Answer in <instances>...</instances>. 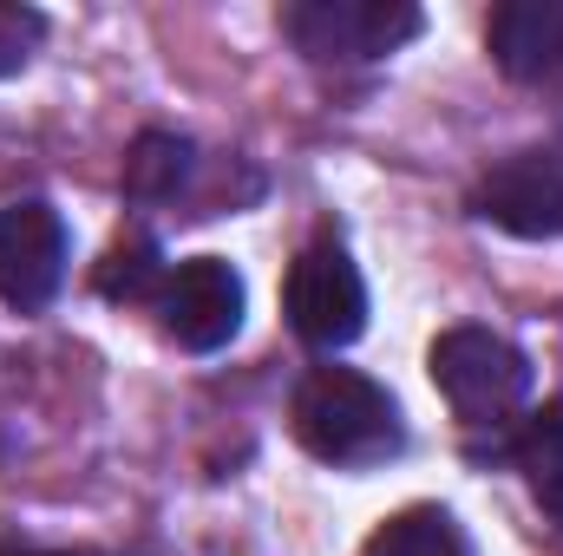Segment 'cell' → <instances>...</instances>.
<instances>
[{
  "label": "cell",
  "instance_id": "6da1fadb",
  "mask_svg": "<svg viewBox=\"0 0 563 556\" xmlns=\"http://www.w3.org/2000/svg\"><path fill=\"white\" fill-rule=\"evenodd\" d=\"M295 438L308 458L334 465V471H374L387 458L407 452V419H400V400L354 374V367H314L301 387H295Z\"/></svg>",
  "mask_w": 563,
  "mask_h": 556
},
{
  "label": "cell",
  "instance_id": "ba28073f",
  "mask_svg": "<svg viewBox=\"0 0 563 556\" xmlns=\"http://www.w3.org/2000/svg\"><path fill=\"white\" fill-rule=\"evenodd\" d=\"M485 46L505 79L538 86L563 73V0H505L485 26Z\"/></svg>",
  "mask_w": 563,
  "mask_h": 556
},
{
  "label": "cell",
  "instance_id": "8992f818",
  "mask_svg": "<svg viewBox=\"0 0 563 556\" xmlns=\"http://www.w3.org/2000/svg\"><path fill=\"white\" fill-rule=\"evenodd\" d=\"M157 321H164V334L177 341V347H190V354H217V347H230L236 334H243V308H250V288L243 276L223 263V256H190V263H177L164 288H157Z\"/></svg>",
  "mask_w": 563,
  "mask_h": 556
},
{
  "label": "cell",
  "instance_id": "3957f363",
  "mask_svg": "<svg viewBox=\"0 0 563 556\" xmlns=\"http://www.w3.org/2000/svg\"><path fill=\"white\" fill-rule=\"evenodd\" d=\"M282 33L314 66H367L420 40L426 13L413 0H301L282 13Z\"/></svg>",
  "mask_w": 563,
  "mask_h": 556
},
{
  "label": "cell",
  "instance_id": "5bb4252c",
  "mask_svg": "<svg viewBox=\"0 0 563 556\" xmlns=\"http://www.w3.org/2000/svg\"><path fill=\"white\" fill-rule=\"evenodd\" d=\"M0 556H66V551H20V544H0Z\"/></svg>",
  "mask_w": 563,
  "mask_h": 556
},
{
  "label": "cell",
  "instance_id": "5b68a950",
  "mask_svg": "<svg viewBox=\"0 0 563 556\" xmlns=\"http://www.w3.org/2000/svg\"><path fill=\"white\" fill-rule=\"evenodd\" d=\"M472 216L525 236V243H558L563 236V144H525L511 157H498L478 190H472Z\"/></svg>",
  "mask_w": 563,
  "mask_h": 556
},
{
  "label": "cell",
  "instance_id": "8fae6325",
  "mask_svg": "<svg viewBox=\"0 0 563 556\" xmlns=\"http://www.w3.org/2000/svg\"><path fill=\"white\" fill-rule=\"evenodd\" d=\"M361 556H472V537L459 531L452 511H439V504H413V511L387 518V524L367 537V551Z\"/></svg>",
  "mask_w": 563,
  "mask_h": 556
},
{
  "label": "cell",
  "instance_id": "7c38bea8",
  "mask_svg": "<svg viewBox=\"0 0 563 556\" xmlns=\"http://www.w3.org/2000/svg\"><path fill=\"white\" fill-rule=\"evenodd\" d=\"M164 276H170V269H164L157 236H151V230H125V236L106 249V263H99L92 288H99L106 301H157Z\"/></svg>",
  "mask_w": 563,
  "mask_h": 556
},
{
  "label": "cell",
  "instance_id": "9c48e42d",
  "mask_svg": "<svg viewBox=\"0 0 563 556\" xmlns=\"http://www.w3.org/2000/svg\"><path fill=\"white\" fill-rule=\"evenodd\" d=\"M505 458L531 478L538 504L558 518L563 511V400H544L538 413H525L505 438Z\"/></svg>",
  "mask_w": 563,
  "mask_h": 556
},
{
  "label": "cell",
  "instance_id": "7a4b0ae2",
  "mask_svg": "<svg viewBox=\"0 0 563 556\" xmlns=\"http://www.w3.org/2000/svg\"><path fill=\"white\" fill-rule=\"evenodd\" d=\"M426 374L472 438L492 432V452H505L511 425L531 407V360L518 341H505L492 327H445L426 354Z\"/></svg>",
  "mask_w": 563,
  "mask_h": 556
},
{
  "label": "cell",
  "instance_id": "277c9868",
  "mask_svg": "<svg viewBox=\"0 0 563 556\" xmlns=\"http://www.w3.org/2000/svg\"><path fill=\"white\" fill-rule=\"evenodd\" d=\"M288 327L314 354H341L367 334V276L341 236H314L288 269Z\"/></svg>",
  "mask_w": 563,
  "mask_h": 556
},
{
  "label": "cell",
  "instance_id": "4fadbf2b",
  "mask_svg": "<svg viewBox=\"0 0 563 556\" xmlns=\"http://www.w3.org/2000/svg\"><path fill=\"white\" fill-rule=\"evenodd\" d=\"M46 40V13L40 7H20V0H0V79L26 73L33 53Z\"/></svg>",
  "mask_w": 563,
  "mask_h": 556
},
{
  "label": "cell",
  "instance_id": "30bf717a",
  "mask_svg": "<svg viewBox=\"0 0 563 556\" xmlns=\"http://www.w3.org/2000/svg\"><path fill=\"white\" fill-rule=\"evenodd\" d=\"M197 170V144L177 132H144L125 157V197L132 203H177Z\"/></svg>",
  "mask_w": 563,
  "mask_h": 556
},
{
  "label": "cell",
  "instance_id": "9a60e30c",
  "mask_svg": "<svg viewBox=\"0 0 563 556\" xmlns=\"http://www.w3.org/2000/svg\"><path fill=\"white\" fill-rule=\"evenodd\" d=\"M558 524H563V511H558Z\"/></svg>",
  "mask_w": 563,
  "mask_h": 556
},
{
  "label": "cell",
  "instance_id": "52a82bcc",
  "mask_svg": "<svg viewBox=\"0 0 563 556\" xmlns=\"http://www.w3.org/2000/svg\"><path fill=\"white\" fill-rule=\"evenodd\" d=\"M66 263H73V236L53 203L26 197L0 210V301L7 308L40 314L66 288Z\"/></svg>",
  "mask_w": 563,
  "mask_h": 556
}]
</instances>
